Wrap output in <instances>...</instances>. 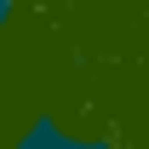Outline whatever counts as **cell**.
Returning <instances> with one entry per match:
<instances>
[{
  "label": "cell",
  "instance_id": "6da1fadb",
  "mask_svg": "<svg viewBox=\"0 0 149 149\" xmlns=\"http://www.w3.org/2000/svg\"><path fill=\"white\" fill-rule=\"evenodd\" d=\"M12 149H74V132L57 120V115H35L29 126L17 132V143Z\"/></svg>",
  "mask_w": 149,
  "mask_h": 149
},
{
  "label": "cell",
  "instance_id": "7a4b0ae2",
  "mask_svg": "<svg viewBox=\"0 0 149 149\" xmlns=\"http://www.w3.org/2000/svg\"><path fill=\"white\" fill-rule=\"evenodd\" d=\"M74 149H120L109 138V132H80V138H74Z\"/></svg>",
  "mask_w": 149,
  "mask_h": 149
},
{
  "label": "cell",
  "instance_id": "3957f363",
  "mask_svg": "<svg viewBox=\"0 0 149 149\" xmlns=\"http://www.w3.org/2000/svg\"><path fill=\"white\" fill-rule=\"evenodd\" d=\"M17 12H23V0H0V29H12V23H17Z\"/></svg>",
  "mask_w": 149,
  "mask_h": 149
}]
</instances>
